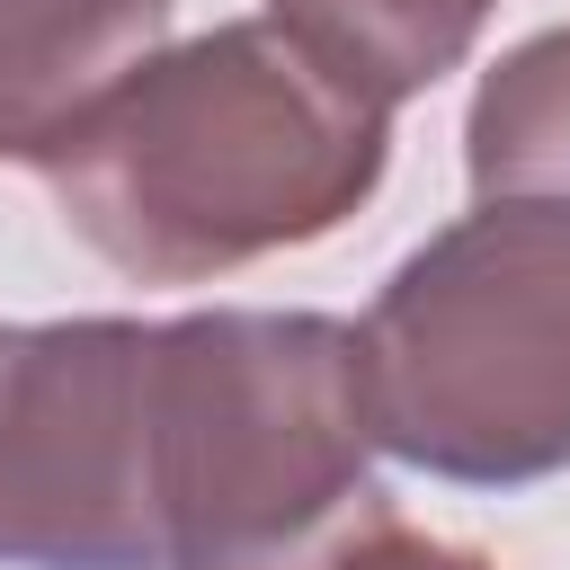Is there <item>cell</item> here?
<instances>
[{
  "instance_id": "4",
  "label": "cell",
  "mask_w": 570,
  "mask_h": 570,
  "mask_svg": "<svg viewBox=\"0 0 570 570\" xmlns=\"http://www.w3.org/2000/svg\"><path fill=\"white\" fill-rule=\"evenodd\" d=\"M0 570H169L160 321H0Z\"/></svg>"
},
{
  "instance_id": "8",
  "label": "cell",
  "mask_w": 570,
  "mask_h": 570,
  "mask_svg": "<svg viewBox=\"0 0 570 570\" xmlns=\"http://www.w3.org/2000/svg\"><path fill=\"white\" fill-rule=\"evenodd\" d=\"M321 570H499L490 552H472V543H445V534H419V525H401V508H383L374 525H356Z\"/></svg>"
},
{
  "instance_id": "7",
  "label": "cell",
  "mask_w": 570,
  "mask_h": 570,
  "mask_svg": "<svg viewBox=\"0 0 570 570\" xmlns=\"http://www.w3.org/2000/svg\"><path fill=\"white\" fill-rule=\"evenodd\" d=\"M490 9L499 0H267L276 27H294L330 71H347L383 107H401V98L436 89L445 71H463Z\"/></svg>"
},
{
  "instance_id": "2",
  "label": "cell",
  "mask_w": 570,
  "mask_h": 570,
  "mask_svg": "<svg viewBox=\"0 0 570 570\" xmlns=\"http://www.w3.org/2000/svg\"><path fill=\"white\" fill-rule=\"evenodd\" d=\"M383 508L356 321L249 303L160 321L169 570H321Z\"/></svg>"
},
{
  "instance_id": "3",
  "label": "cell",
  "mask_w": 570,
  "mask_h": 570,
  "mask_svg": "<svg viewBox=\"0 0 570 570\" xmlns=\"http://www.w3.org/2000/svg\"><path fill=\"white\" fill-rule=\"evenodd\" d=\"M374 445L454 490L570 472V205L472 196L356 321Z\"/></svg>"
},
{
  "instance_id": "5",
  "label": "cell",
  "mask_w": 570,
  "mask_h": 570,
  "mask_svg": "<svg viewBox=\"0 0 570 570\" xmlns=\"http://www.w3.org/2000/svg\"><path fill=\"white\" fill-rule=\"evenodd\" d=\"M151 45H169V0H0V160L45 169Z\"/></svg>"
},
{
  "instance_id": "1",
  "label": "cell",
  "mask_w": 570,
  "mask_h": 570,
  "mask_svg": "<svg viewBox=\"0 0 570 570\" xmlns=\"http://www.w3.org/2000/svg\"><path fill=\"white\" fill-rule=\"evenodd\" d=\"M392 169V107L276 18L151 45L36 169L71 240L134 285H214L312 249Z\"/></svg>"
},
{
  "instance_id": "6",
  "label": "cell",
  "mask_w": 570,
  "mask_h": 570,
  "mask_svg": "<svg viewBox=\"0 0 570 570\" xmlns=\"http://www.w3.org/2000/svg\"><path fill=\"white\" fill-rule=\"evenodd\" d=\"M472 196H552L570 205V27L508 45L463 107Z\"/></svg>"
}]
</instances>
